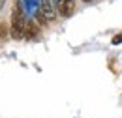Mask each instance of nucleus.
Listing matches in <instances>:
<instances>
[{
  "instance_id": "nucleus-1",
  "label": "nucleus",
  "mask_w": 122,
  "mask_h": 118,
  "mask_svg": "<svg viewBox=\"0 0 122 118\" xmlns=\"http://www.w3.org/2000/svg\"><path fill=\"white\" fill-rule=\"evenodd\" d=\"M25 28H26V21H25V10H23V2L17 0L13 4V11H11V26L10 34L13 39H23L25 38Z\"/></svg>"
},
{
  "instance_id": "nucleus-2",
  "label": "nucleus",
  "mask_w": 122,
  "mask_h": 118,
  "mask_svg": "<svg viewBox=\"0 0 122 118\" xmlns=\"http://www.w3.org/2000/svg\"><path fill=\"white\" fill-rule=\"evenodd\" d=\"M38 13L41 15L47 23L55 21V17H56V0H40Z\"/></svg>"
},
{
  "instance_id": "nucleus-3",
  "label": "nucleus",
  "mask_w": 122,
  "mask_h": 118,
  "mask_svg": "<svg viewBox=\"0 0 122 118\" xmlns=\"http://www.w3.org/2000/svg\"><path fill=\"white\" fill-rule=\"evenodd\" d=\"M75 8V0H56V10L62 17H70L73 13Z\"/></svg>"
},
{
  "instance_id": "nucleus-4",
  "label": "nucleus",
  "mask_w": 122,
  "mask_h": 118,
  "mask_svg": "<svg viewBox=\"0 0 122 118\" xmlns=\"http://www.w3.org/2000/svg\"><path fill=\"white\" fill-rule=\"evenodd\" d=\"M38 32H40V28H38L32 21L26 23V28H25V38H26V39H34V38L38 36Z\"/></svg>"
},
{
  "instance_id": "nucleus-5",
  "label": "nucleus",
  "mask_w": 122,
  "mask_h": 118,
  "mask_svg": "<svg viewBox=\"0 0 122 118\" xmlns=\"http://www.w3.org/2000/svg\"><path fill=\"white\" fill-rule=\"evenodd\" d=\"M23 2H25V10L28 13L38 11V8H40V0H23Z\"/></svg>"
},
{
  "instance_id": "nucleus-6",
  "label": "nucleus",
  "mask_w": 122,
  "mask_h": 118,
  "mask_svg": "<svg viewBox=\"0 0 122 118\" xmlns=\"http://www.w3.org/2000/svg\"><path fill=\"white\" fill-rule=\"evenodd\" d=\"M8 38V25H0V39H6Z\"/></svg>"
},
{
  "instance_id": "nucleus-7",
  "label": "nucleus",
  "mask_w": 122,
  "mask_h": 118,
  "mask_svg": "<svg viewBox=\"0 0 122 118\" xmlns=\"http://www.w3.org/2000/svg\"><path fill=\"white\" fill-rule=\"evenodd\" d=\"M113 45H118V43H122V34H117L115 38H113V41H111Z\"/></svg>"
},
{
  "instance_id": "nucleus-8",
  "label": "nucleus",
  "mask_w": 122,
  "mask_h": 118,
  "mask_svg": "<svg viewBox=\"0 0 122 118\" xmlns=\"http://www.w3.org/2000/svg\"><path fill=\"white\" fill-rule=\"evenodd\" d=\"M83 2H90V0H83Z\"/></svg>"
}]
</instances>
